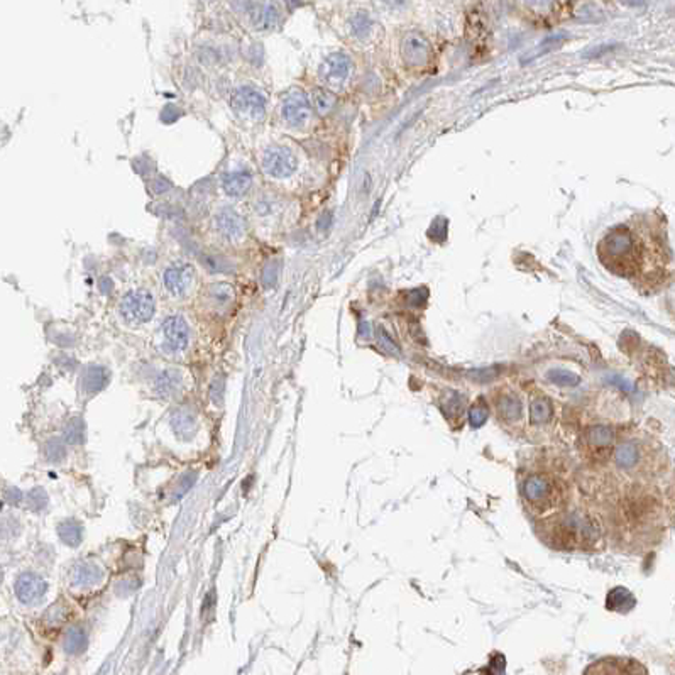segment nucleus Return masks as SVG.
<instances>
[{
	"instance_id": "25",
	"label": "nucleus",
	"mask_w": 675,
	"mask_h": 675,
	"mask_svg": "<svg viewBox=\"0 0 675 675\" xmlns=\"http://www.w3.org/2000/svg\"><path fill=\"white\" fill-rule=\"evenodd\" d=\"M565 39H567V36H565V34L552 36V38L543 39L542 45H540L538 47H535L534 54H530V56H528L527 60L523 61V63H527V61H534V60H536V58H540V56H543V54L550 53V51L557 49V47H560L562 45H564Z\"/></svg>"
},
{
	"instance_id": "13",
	"label": "nucleus",
	"mask_w": 675,
	"mask_h": 675,
	"mask_svg": "<svg viewBox=\"0 0 675 675\" xmlns=\"http://www.w3.org/2000/svg\"><path fill=\"white\" fill-rule=\"evenodd\" d=\"M46 593V584L43 581L39 575L31 574H23L16 582V594L21 601L25 604H34L45 596Z\"/></svg>"
},
{
	"instance_id": "6",
	"label": "nucleus",
	"mask_w": 675,
	"mask_h": 675,
	"mask_svg": "<svg viewBox=\"0 0 675 675\" xmlns=\"http://www.w3.org/2000/svg\"><path fill=\"white\" fill-rule=\"evenodd\" d=\"M430 53H432L430 43L422 32L410 31L401 39V56H403L404 63L410 65V67H426V63L430 60Z\"/></svg>"
},
{
	"instance_id": "16",
	"label": "nucleus",
	"mask_w": 675,
	"mask_h": 675,
	"mask_svg": "<svg viewBox=\"0 0 675 675\" xmlns=\"http://www.w3.org/2000/svg\"><path fill=\"white\" fill-rule=\"evenodd\" d=\"M496 411L501 422L516 423L521 418V401L513 393L501 395L496 401Z\"/></svg>"
},
{
	"instance_id": "31",
	"label": "nucleus",
	"mask_w": 675,
	"mask_h": 675,
	"mask_svg": "<svg viewBox=\"0 0 675 675\" xmlns=\"http://www.w3.org/2000/svg\"><path fill=\"white\" fill-rule=\"evenodd\" d=\"M232 288L227 286V284H214L210 288V298L215 300V303H218V305H227L232 300Z\"/></svg>"
},
{
	"instance_id": "18",
	"label": "nucleus",
	"mask_w": 675,
	"mask_h": 675,
	"mask_svg": "<svg viewBox=\"0 0 675 675\" xmlns=\"http://www.w3.org/2000/svg\"><path fill=\"white\" fill-rule=\"evenodd\" d=\"M251 185H253V174L249 171H232L224 176V190L231 196L244 195L249 192Z\"/></svg>"
},
{
	"instance_id": "14",
	"label": "nucleus",
	"mask_w": 675,
	"mask_h": 675,
	"mask_svg": "<svg viewBox=\"0 0 675 675\" xmlns=\"http://www.w3.org/2000/svg\"><path fill=\"white\" fill-rule=\"evenodd\" d=\"M251 10V21L253 25L259 31H269L275 27L279 21V12L275 3H253Z\"/></svg>"
},
{
	"instance_id": "21",
	"label": "nucleus",
	"mask_w": 675,
	"mask_h": 675,
	"mask_svg": "<svg viewBox=\"0 0 675 675\" xmlns=\"http://www.w3.org/2000/svg\"><path fill=\"white\" fill-rule=\"evenodd\" d=\"M634 597L630 591H626L625 587H615L611 593L608 594V601H606V606L608 609L616 613H628L630 609L634 608Z\"/></svg>"
},
{
	"instance_id": "26",
	"label": "nucleus",
	"mask_w": 675,
	"mask_h": 675,
	"mask_svg": "<svg viewBox=\"0 0 675 675\" xmlns=\"http://www.w3.org/2000/svg\"><path fill=\"white\" fill-rule=\"evenodd\" d=\"M488 417H489V407L483 398H479V400H477L469 410L470 425H472L474 428H477V426L484 425V422H486Z\"/></svg>"
},
{
	"instance_id": "27",
	"label": "nucleus",
	"mask_w": 675,
	"mask_h": 675,
	"mask_svg": "<svg viewBox=\"0 0 675 675\" xmlns=\"http://www.w3.org/2000/svg\"><path fill=\"white\" fill-rule=\"evenodd\" d=\"M547 378L559 386H575V385H579V381H581V378H579L577 374L571 373V371H565V369L549 371V373H547Z\"/></svg>"
},
{
	"instance_id": "12",
	"label": "nucleus",
	"mask_w": 675,
	"mask_h": 675,
	"mask_svg": "<svg viewBox=\"0 0 675 675\" xmlns=\"http://www.w3.org/2000/svg\"><path fill=\"white\" fill-rule=\"evenodd\" d=\"M215 225H217L218 233L224 239L232 240V242L240 240L244 237V233H246L244 218L232 209H222L218 211L217 218H215Z\"/></svg>"
},
{
	"instance_id": "4",
	"label": "nucleus",
	"mask_w": 675,
	"mask_h": 675,
	"mask_svg": "<svg viewBox=\"0 0 675 675\" xmlns=\"http://www.w3.org/2000/svg\"><path fill=\"white\" fill-rule=\"evenodd\" d=\"M582 675H648L643 663L631 656H603L589 663Z\"/></svg>"
},
{
	"instance_id": "35",
	"label": "nucleus",
	"mask_w": 675,
	"mask_h": 675,
	"mask_svg": "<svg viewBox=\"0 0 675 675\" xmlns=\"http://www.w3.org/2000/svg\"><path fill=\"white\" fill-rule=\"evenodd\" d=\"M366 335V339H369L371 337V325L367 322H363L361 323V335Z\"/></svg>"
},
{
	"instance_id": "22",
	"label": "nucleus",
	"mask_w": 675,
	"mask_h": 675,
	"mask_svg": "<svg viewBox=\"0 0 675 675\" xmlns=\"http://www.w3.org/2000/svg\"><path fill=\"white\" fill-rule=\"evenodd\" d=\"M335 100H337V98H335V95L328 92V90L315 89V90H313V93H312L313 107L317 108V112H319L320 115L328 114V112H330L332 108H334Z\"/></svg>"
},
{
	"instance_id": "7",
	"label": "nucleus",
	"mask_w": 675,
	"mask_h": 675,
	"mask_svg": "<svg viewBox=\"0 0 675 675\" xmlns=\"http://www.w3.org/2000/svg\"><path fill=\"white\" fill-rule=\"evenodd\" d=\"M231 104L237 115L251 120L262 119L266 112V100L261 93H258L251 87H242V89L236 90L231 98Z\"/></svg>"
},
{
	"instance_id": "15",
	"label": "nucleus",
	"mask_w": 675,
	"mask_h": 675,
	"mask_svg": "<svg viewBox=\"0 0 675 675\" xmlns=\"http://www.w3.org/2000/svg\"><path fill=\"white\" fill-rule=\"evenodd\" d=\"M440 410L444 411L445 418H447L448 423H452L454 426L459 425V423L464 420V413H466L464 396H461L455 391H448L447 395L444 396V400L440 401Z\"/></svg>"
},
{
	"instance_id": "23",
	"label": "nucleus",
	"mask_w": 675,
	"mask_h": 675,
	"mask_svg": "<svg viewBox=\"0 0 675 675\" xmlns=\"http://www.w3.org/2000/svg\"><path fill=\"white\" fill-rule=\"evenodd\" d=\"M102 579V571L95 564L80 565L75 572V584L78 586H89V584L98 582Z\"/></svg>"
},
{
	"instance_id": "1",
	"label": "nucleus",
	"mask_w": 675,
	"mask_h": 675,
	"mask_svg": "<svg viewBox=\"0 0 675 675\" xmlns=\"http://www.w3.org/2000/svg\"><path fill=\"white\" fill-rule=\"evenodd\" d=\"M523 499L530 510L536 514H547L550 512H556L557 508L564 503L565 491L562 489L560 483L553 476H545V474H531L525 479L523 488Z\"/></svg>"
},
{
	"instance_id": "32",
	"label": "nucleus",
	"mask_w": 675,
	"mask_h": 675,
	"mask_svg": "<svg viewBox=\"0 0 675 675\" xmlns=\"http://www.w3.org/2000/svg\"><path fill=\"white\" fill-rule=\"evenodd\" d=\"M65 435H67L68 442H71V444L82 440V420H78V418L71 420V423L68 425V428L65 430Z\"/></svg>"
},
{
	"instance_id": "34",
	"label": "nucleus",
	"mask_w": 675,
	"mask_h": 675,
	"mask_svg": "<svg viewBox=\"0 0 675 675\" xmlns=\"http://www.w3.org/2000/svg\"><path fill=\"white\" fill-rule=\"evenodd\" d=\"M379 342H381L382 345H385L386 349L389 350V352H396L398 354V347L395 344H393V341L389 339V335L386 334L385 330H379Z\"/></svg>"
},
{
	"instance_id": "2",
	"label": "nucleus",
	"mask_w": 675,
	"mask_h": 675,
	"mask_svg": "<svg viewBox=\"0 0 675 675\" xmlns=\"http://www.w3.org/2000/svg\"><path fill=\"white\" fill-rule=\"evenodd\" d=\"M120 315L130 325H141V323L151 320L155 315V298L149 291L136 290L127 293L120 301Z\"/></svg>"
},
{
	"instance_id": "10",
	"label": "nucleus",
	"mask_w": 675,
	"mask_h": 675,
	"mask_svg": "<svg viewBox=\"0 0 675 675\" xmlns=\"http://www.w3.org/2000/svg\"><path fill=\"white\" fill-rule=\"evenodd\" d=\"M352 61L345 53H332L320 67V78L332 87H341L349 78Z\"/></svg>"
},
{
	"instance_id": "28",
	"label": "nucleus",
	"mask_w": 675,
	"mask_h": 675,
	"mask_svg": "<svg viewBox=\"0 0 675 675\" xmlns=\"http://www.w3.org/2000/svg\"><path fill=\"white\" fill-rule=\"evenodd\" d=\"M181 382L180 374L176 371H166L163 376H159L158 379V391L163 393L164 396H168L170 393H173L176 389V386Z\"/></svg>"
},
{
	"instance_id": "24",
	"label": "nucleus",
	"mask_w": 675,
	"mask_h": 675,
	"mask_svg": "<svg viewBox=\"0 0 675 675\" xmlns=\"http://www.w3.org/2000/svg\"><path fill=\"white\" fill-rule=\"evenodd\" d=\"M195 426H196V418L187 410L178 411L176 417H173V428L176 430L180 435L190 437L193 432H195Z\"/></svg>"
},
{
	"instance_id": "11",
	"label": "nucleus",
	"mask_w": 675,
	"mask_h": 675,
	"mask_svg": "<svg viewBox=\"0 0 675 675\" xmlns=\"http://www.w3.org/2000/svg\"><path fill=\"white\" fill-rule=\"evenodd\" d=\"M164 349L168 352H181L188 345L190 330L187 322L181 317H168L163 323Z\"/></svg>"
},
{
	"instance_id": "3",
	"label": "nucleus",
	"mask_w": 675,
	"mask_h": 675,
	"mask_svg": "<svg viewBox=\"0 0 675 675\" xmlns=\"http://www.w3.org/2000/svg\"><path fill=\"white\" fill-rule=\"evenodd\" d=\"M633 253V236L626 227H615L601 240L599 254L603 262H609V268H615L618 262Z\"/></svg>"
},
{
	"instance_id": "8",
	"label": "nucleus",
	"mask_w": 675,
	"mask_h": 675,
	"mask_svg": "<svg viewBox=\"0 0 675 675\" xmlns=\"http://www.w3.org/2000/svg\"><path fill=\"white\" fill-rule=\"evenodd\" d=\"M281 115H283L284 122L291 127H301L305 126L312 115V107L306 98V95L301 90H291L284 95L283 107H281Z\"/></svg>"
},
{
	"instance_id": "17",
	"label": "nucleus",
	"mask_w": 675,
	"mask_h": 675,
	"mask_svg": "<svg viewBox=\"0 0 675 675\" xmlns=\"http://www.w3.org/2000/svg\"><path fill=\"white\" fill-rule=\"evenodd\" d=\"M586 445L589 450L594 452H604L609 450L613 447V440H615V435H613V430L609 426L599 425V426H593L586 432Z\"/></svg>"
},
{
	"instance_id": "33",
	"label": "nucleus",
	"mask_w": 675,
	"mask_h": 675,
	"mask_svg": "<svg viewBox=\"0 0 675 675\" xmlns=\"http://www.w3.org/2000/svg\"><path fill=\"white\" fill-rule=\"evenodd\" d=\"M352 29H354V32H356L357 36H363L364 32L369 29V21H367V17L366 16H363V14H359V16L354 19V25H352Z\"/></svg>"
},
{
	"instance_id": "9",
	"label": "nucleus",
	"mask_w": 675,
	"mask_h": 675,
	"mask_svg": "<svg viewBox=\"0 0 675 675\" xmlns=\"http://www.w3.org/2000/svg\"><path fill=\"white\" fill-rule=\"evenodd\" d=\"M195 279V269L187 262H174L164 271V288L171 297H183Z\"/></svg>"
},
{
	"instance_id": "29",
	"label": "nucleus",
	"mask_w": 675,
	"mask_h": 675,
	"mask_svg": "<svg viewBox=\"0 0 675 675\" xmlns=\"http://www.w3.org/2000/svg\"><path fill=\"white\" fill-rule=\"evenodd\" d=\"M60 535L65 542H68L70 545H76L82 540V528L75 521H65L60 527Z\"/></svg>"
},
{
	"instance_id": "20",
	"label": "nucleus",
	"mask_w": 675,
	"mask_h": 675,
	"mask_svg": "<svg viewBox=\"0 0 675 675\" xmlns=\"http://www.w3.org/2000/svg\"><path fill=\"white\" fill-rule=\"evenodd\" d=\"M553 417V407L549 398L535 396L530 401V422L531 425H545Z\"/></svg>"
},
{
	"instance_id": "30",
	"label": "nucleus",
	"mask_w": 675,
	"mask_h": 675,
	"mask_svg": "<svg viewBox=\"0 0 675 675\" xmlns=\"http://www.w3.org/2000/svg\"><path fill=\"white\" fill-rule=\"evenodd\" d=\"M105 381H107V374H105V371L100 369V367H92V369L87 373L85 386L89 391H98V389L104 388Z\"/></svg>"
},
{
	"instance_id": "19",
	"label": "nucleus",
	"mask_w": 675,
	"mask_h": 675,
	"mask_svg": "<svg viewBox=\"0 0 675 675\" xmlns=\"http://www.w3.org/2000/svg\"><path fill=\"white\" fill-rule=\"evenodd\" d=\"M615 461L616 464L623 469H633L640 462V445L634 440H628L616 447L615 450Z\"/></svg>"
},
{
	"instance_id": "5",
	"label": "nucleus",
	"mask_w": 675,
	"mask_h": 675,
	"mask_svg": "<svg viewBox=\"0 0 675 675\" xmlns=\"http://www.w3.org/2000/svg\"><path fill=\"white\" fill-rule=\"evenodd\" d=\"M298 166V159L290 148L284 146H273L266 149L262 156V170L268 176L286 178L295 173Z\"/></svg>"
}]
</instances>
